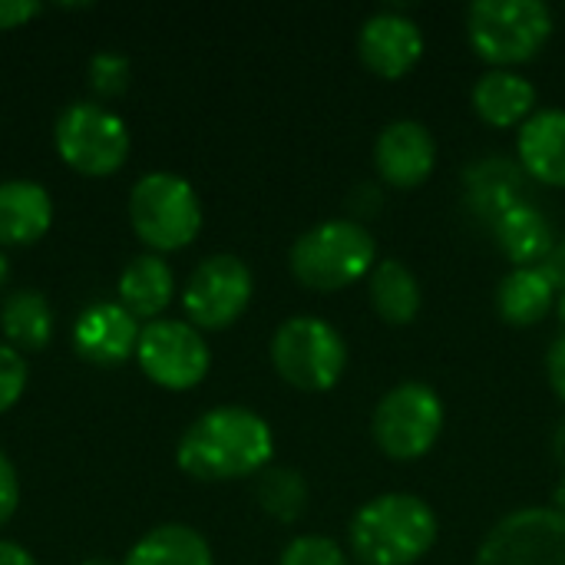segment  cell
I'll return each mask as SVG.
<instances>
[{
	"instance_id": "obj_9",
	"label": "cell",
	"mask_w": 565,
	"mask_h": 565,
	"mask_svg": "<svg viewBox=\"0 0 565 565\" xmlns=\"http://www.w3.org/2000/svg\"><path fill=\"white\" fill-rule=\"evenodd\" d=\"M473 565H565V516L553 507L507 513L483 536Z\"/></svg>"
},
{
	"instance_id": "obj_15",
	"label": "cell",
	"mask_w": 565,
	"mask_h": 565,
	"mask_svg": "<svg viewBox=\"0 0 565 565\" xmlns=\"http://www.w3.org/2000/svg\"><path fill=\"white\" fill-rule=\"evenodd\" d=\"M516 162L530 179L565 189V106H543L520 126Z\"/></svg>"
},
{
	"instance_id": "obj_24",
	"label": "cell",
	"mask_w": 565,
	"mask_h": 565,
	"mask_svg": "<svg viewBox=\"0 0 565 565\" xmlns=\"http://www.w3.org/2000/svg\"><path fill=\"white\" fill-rule=\"evenodd\" d=\"M0 324H3V334L10 341V348L40 351L50 341V331H53L50 301L40 291H13L3 301Z\"/></svg>"
},
{
	"instance_id": "obj_7",
	"label": "cell",
	"mask_w": 565,
	"mask_h": 565,
	"mask_svg": "<svg viewBox=\"0 0 565 565\" xmlns=\"http://www.w3.org/2000/svg\"><path fill=\"white\" fill-rule=\"evenodd\" d=\"M444 420L447 411L440 394L424 381H404L377 401L371 434L391 460H420L440 440Z\"/></svg>"
},
{
	"instance_id": "obj_30",
	"label": "cell",
	"mask_w": 565,
	"mask_h": 565,
	"mask_svg": "<svg viewBox=\"0 0 565 565\" xmlns=\"http://www.w3.org/2000/svg\"><path fill=\"white\" fill-rule=\"evenodd\" d=\"M546 377H550V387L556 391V397L565 404V334L550 344V354H546Z\"/></svg>"
},
{
	"instance_id": "obj_25",
	"label": "cell",
	"mask_w": 565,
	"mask_h": 565,
	"mask_svg": "<svg viewBox=\"0 0 565 565\" xmlns=\"http://www.w3.org/2000/svg\"><path fill=\"white\" fill-rule=\"evenodd\" d=\"M255 497L262 510L281 523H295L308 510V483L298 470L291 467H268L258 473Z\"/></svg>"
},
{
	"instance_id": "obj_23",
	"label": "cell",
	"mask_w": 565,
	"mask_h": 565,
	"mask_svg": "<svg viewBox=\"0 0 565 565\" xmlns=\"http://www.w3.org/2000/svg\"><path fill=\"white\" fill-rule=\"evenodd\" d=\"M122 565H215L209 543L192 526H156L126 556Z\"/></svg>"
},
{
	"instance_id": "obj_5",
	"label": "cell",
	"mask_w": 565,
	"mask_h": 565,
	"mask_svg": "<svg viewBox=\"0 0 565 565\" xmlns=\"http://www.w3.org/2000/svg\"><path fill=\"white\" fill-rule=\"evenodd\" d=\"M275 371L298 391H331L348 367V341L318 315H295L278 324L271 338Z\"/></svg>"
},
{
	"instance_id": "obj_17",
	"label": "cell",
	"mask_w": 565,
	"mask_h": 565,
	"mask_svg": "<svg viewBox=\"0 0 565 565\" xmlns=\"http://www.w3.org/2000/svg\"><path fill=\"white\" fill-rule=\"evenodd\" d=\"M490 228H493V238H497L500 252H503L516 268L543 265L546 255H550L553 245H556L553 222H550L546 212L536 209L530 199L510 205L503 215H497V218L490 222Z\"/></svg>"
},
{
	"instance_id": "obj_6",
	"label": "cell",
	"mask_w": 565,
	"mask_h": 565,
	"mask_svg": "<svg viewBox=\"0 0 565 565\" xmlns=\"http://www.w3.org/2000/svg\"><path fill=\"white\" fill-rule=\"evenodd\" d=\"M129 222L156 252L185 248L202 228V202L189 179L175 172H149L132 185Z\"/></svg>"
},
{
	"instance_id": "obj_10",
	"label": "cell",
	"mask_w": 565,
	"mask_h": 565,
	"mask_svg": "<svg viewBox=\"0 0 565 565\" xmlns=\"http://www.w3.org/2000/svg\"><path fill=\"white\" fill-rule=\"evenodd\" d=\"M136 358L146 377L169 391H189L202 384L212 364L205 338L192 324L166 318H156L139 331Z\"/></svg>"
},
{
	"instance_id": "obj_37",
	"label": "cell",
	"mask_w": 565,
	"mask_h": 565,
	"mask_svg": "<svg viewBox=\"0 0 565 565\" xmlns=\"http://www.w3.org/2000/svg\"><path fill=\"white\" fill-rule=\"evenodd\" d=\"M7 275H10V265H7V255L0 252V288H3V281H7Z\"/></svg>"
},
{
	"instance_id": "obj_14",
	"label": "cell",
	"mask_w": 565,
	"mask_h": 565,
	"mask_svg": "<svg viewBox=\"0 0 565 565\" xmlns=\"http://www.w3.org/2000/svg\"><path fill=\"white\" fill-rule=\"evenodd\" d=\"M73 344L89 364L113 367V364H122L136 351L139 328H136V318L122 305L103 301L79 315L73 328Z\"/></svg>"
},
{
	"instance_id": "obj_22",
	"label": "cell",
	"mask_w": 565,
	"mask_h": 565,
	"mask_svg": "<svg viewBox=\"0 0 565 565\" xmlns=\"http://www.w3.org/2000/svg\"><path fill=\"white\" fill-rule=\"evenodd\" d=\"M175 291L172 268L159 255H139L119 275V305L132 318H156L169 308Z\"/></svg>"
},
{
	"instance_id": "obj_26",
	"label": "cell",
	"mask_w": 565,
	"mask_h": 565,
	"mask_svg": "<svg viewBox=\"0 0 565 565\" xmlns=\"http://www.w3.org/2000/svg\"><path fill=\"white\" fill-rule=\"evenodd\" d=\"M278 565H348V553L328 536H298L281 550Z\"/></svg>"
},
{
	"instance_id": "obj_29",
	"label": "cell",
	"mask_w": 565,
	"mask_h": 565,
	"mask_svg": "<svg viewBox=\"0 0 565 565\" xmlns=\"http://www.w3.org/2000/svg\"><path fill=\"white\" fill-rule=\"evenodd\" d=\"M17 503H20V483L13 463L0 454V526L17 513Z\"/></svg>"
},
{
	"instance_id": "obj_21",
	"label": "cell",
	"mask_w": 565,
	"mask_h": 565,
	"mask_svg": "<svg viewBox=\"0 0 565 565\" xmlns=\"http://www.w3.org/2000/svg\"><path fill=\"white\" fill-rule=\"evenodd\" d=\"M367 295L371 308L387 324H411L424 305L420 281L401 258H377L367 275Z\"/></svg>"
},
{
	"instance_id": "obj_8",
	"label": "cell",
	"mask_w": 565,
	"mask_h": 565,
	"mask_svg": "<svg viewBox=\"0 0 565 565\" xmlns=\"http://www.w3.org/2000/svg\"><path fill=\"white\" fill-rule=\"evenodd\" d=\"M56 149L83 175H109L129 156L126 122L99 103H73L56 119Z\"/></svg>"
},
{
	"instance_id": "obj_11",
	"label": "cell",
	"mask_w": 565,
	"mask_h": 565,
	"mask_svg": "<svg viewBox=\"0 0 565 565\" xmlns=\"http://www.w3.org/2000/svg\"><path fill=\"white\" fill-rule=\"evenodd\" d=\"M252 291H255L252 268L238 255H212L189 275L182 305L195 328L218 331L245 315Z\"/></svg>"
},
{
	"instance_id": "obj_27",
	"label": "cell",
	"mask_w": 565,
	"mask_h": 565,
	"mask_svg": "<svg viewBox=\"0 0 565 565\" xmlns=\"http://www.w3.org/2000/svg\"><path fill=\"white\" fill-rule=\"evenodd\" d=\"M93 89L103 96H119L129 86V60L122 53H96L89 63Z\"/></svg>"
},
{
	"instance_id": "obj_35",
	"label": "cell",
	"mask_w": 565,
	"mask_h": 565,
	"mask_svg": "<svg viewBox=\"0 0 565 565\" xmlns=\"http://www.w3.org/2000/svg\"><path fill=\"white\" fill-rule=\"evenodd\" d=\"M553 503H556L553 510L565 516V470H563V477H559V483H556V490H553Z\"/></svg>"
},
{
	"instance_id": "obj_12",
	"label": "cell",
	"mask_w": 565,
	"mask_h": 565,
	"mask_svg": "<svg viewBox=\"0 0 565 565\" xmlns=\"http://www.w3.org/2000/svg\"><path fill=\"white\" fill-rule=\"evenodd\" d=\"M358 56L371 73L397 79L424 56V30L401 10H377L358 30Z\"/></svg>"
},
{
	"instance_id": "obj_13",
	"label": "cell",
	"mask_w": 565,
	"mask_h": 565,
	"mask_svg": "<svg viewBox=\"0 0 565 565\" xmlns=\"http://www.w3.org/2000/svg\"><path fill=\"white\" fill-rule=\"evenodd\" d=\"M437 166V139L420 119H394L374 139V169L394 189H417Z\"/></svg>"
},
{
	"instance_id": "obj_33",
	"label": "cell",
	"mask_w": 565,
	"mask_h": 565,
	"mask_svg": "<svg viewBox=\"0 0 565 565\" xmlns=\"http://www.w3.org/2000/svg\"><path fill=\"white\" fill-rule=\"evenodd\" d=\"M543 271L550 275V281L556 285V291L565 288V238H556V245H553V252L546 255V262H543Z\"/></svg>"
},
{
	"instance_id": "obj_20",
	"label": "cell",
	"mask_w": 565,
	"mask_h": 565,
	"mask_svg": "<svg viewBox=\"0 0 565 565\" xmlns=\"http://www.w3.org/2000/svg\"><path fill=\"white\" fill-rule=\"evenodd\" d=\"M556 305V285L543 271V265L510 268L497 288V311L513 328L540 324Z\"/></svg>"
},
{
	"instance_id": "obj_31",
	"label": "cell",
	"mask_w": 565,
	"mask_h": 565,
	"mask_svg": "<svg viewBox=\"0 0 565 565\" xmlns=\"http://www.w3.org/2000/svg\"><path fill=\"white\" fill-rule=\"evenodd\" d=\"M36 13H40V3L33 0H0V30L23 26Z\"/></svg>"
},
{
	"instance_id": "obj_34",
	"label": "cell",
	"mask_w": 565,
	"mask_h": 565,
	"mask_svg": "<svg viewBox=\"0 0 565 565\" xmlns=\"http://www.w3.org/2000/svg\"><path fill=\"white\" fill-rule=\"evenodd\" d=\"M0 565H36V563H33V556H30L23 546L0 540Z\"/></svg>"
},
{
	"instance_id": "obj_4",
	"label": "cell",
	"mask_w": 565,
	"mask_h": 565,
	"mask_svg": "<svg viewBox=\"0 0 565 565\" xmlns=\"http://www.w3.org/2000/svg\"><path fill=\"white\" fill-rule=\"evenodd\" d=\"M556 17L543 0H477L467 10V40L480 60L513 70L553 36Z\"/></svg>"
},
{
	"instance_id": "obj_16",
	"label": "cell",
	"mask_w": 565,
	"mask_h": 565,
	"mask_svg": "<svg viewBox=\"0 0 565 565\" xmlns=\"http://www.w3.org/2000/svg\"><path fill=\"white\" fill-rule=\"evenodd\" d=\"M536 86L516 70H487L473 83V109L483 122L497 129L523 126L536 113Z\"/></svg>"
},
{
	"instance_id": "obj_36",
	"label": "cell",
	"mask_w": 565,
	"mask_h": 565,
	"mask_svg": "<svg viewBox=\"0 0 565 565\" xmlns=\"http://www.w3.org/2000/svg\"><path fill=\"white\" fill-rule=\"evenodd\" d=\"M556 454H559V460L565 463V420H563V427L556 430Z\"/></svg>"
},
{
	"instance_id": "obj_18",
	"label": "cell",
	"mask_w": 565,
	"mask_h": 565,
	"mask_svg": "<svg viewBox=\"0 0 565 565\" xmlns=\"http://www.w3.org/2000/svg\"><path fill=\"white\" fill-rule=\"evenodd\" d=\"M526 172L520 162L507 159V156H483L477 159L467 172H463V185H467V205L470 212H477L483 222H493L497 215H503L510 205L523 202Z\"/></svg>"
},
{
	"instance_id": "obj_28",
	"label": "cell",
	"mask_w": 565,
	"mask_h": 565,
	"mask_svg": "<svg viewBox=\"0 0 565 565\" xmlns=\"http://www.w3.org/2000/svg\"><path fill=\"white\" fill-rule=\"evenodd\" d=\"M26 387V364L23 354L10 344H0V414L17 404Z\"/></svg>"
},
{
	"instance_id": "obj_1",
	"label": "cell",
	"mask_w": 565,
	"mask_h": 565,
	"mask_svg": "<svg viewBox=\"0 0 565 565\" xmlns=\"http://www.w3.org/2000/svg\"><path fill=\"white\" fill-rule=\"evenodd\" d=\"M275 434L248 407H215L179 440V467L195 480H242L268 470Z\"/></svg>"
},
{
	"instance_id": "obj_32",
	"label": "cell",
	"mask_w": 565,
	"mask_h": 565,
	"mask_svg": "<svg viewBox=\"0 0 565 565\" xmlns=\"http://www.w3.org/2000/svg\"><path fill=\"white\" fill-rule=\"evenodd\" d=\"M381 192H377V185L374 182H361V185H354V192H351V218H358L361 222V215H374L377 209H381Z\"/></svg>"
},
{
	"instance_id": "obj_3",
	"label": "cell",
	"mask_w": 565,
	"mask_h": 565,
	"mask_svg": "<svg viewBox=\"0 0 565 565\" xmlns=\"http://www.w3.org/2000/svg\"><path fill=\"white\" fill-rule=\"evenodd\" d=\"M291 275L311 291H341L377 265V242L358 218H328L301 232L288 252Z\"/></svg>"
},
{
	"instance_id": "obj_2",
	"label": "cell",
	"mask_w": 565,
	"mask_h": 565,
	"mask_svg": "<svg viewBox=\"0 0 565 565\" xmlns=\"http://www.w3.org/2000/svg\"><path fill=\"white\" fill-rule=\"evenodd\" d=\"M437 513L417 493H381L348 526V543L364 565H414L437 543Z\"/></svg>"
},
{
	"instance_id": "obj_19",
	"label": "cell",
	"mask_w": 565,
	"mask_h": 565,
	"mask_svg": "<svg viewBox=\"0 0 565 565\" xmlns=\"http://www.w3.org/2000/svg\"><path fill=\"white\" fill-rule=\"evenodd\" d=\"M53 222V202L40 182L13 179L0 185V245H30Z\"/></svg>"
}]
</instances>
